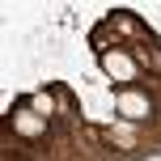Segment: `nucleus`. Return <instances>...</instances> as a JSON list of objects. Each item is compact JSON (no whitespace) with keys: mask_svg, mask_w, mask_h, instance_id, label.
Segmentation results:
<instances>
[{"mask_svg":"<svg viewBox=\"0 0 161 161\" xmlns=\"http://www.w3.org/2000/svg\"><path fill=\"white\" fill-rule=\"evenodd\" d=\"M25 106H30L38 119H47V123L59 114V97H55V89H38V93H30V97H25Z\"/></svg>","mask_w":161,"mask_h":161,"instance_id":"obj_5","label":"nucleus"},{"mask_svg":"<svg viewBox=\"0 0 161 161\" xmlns=\"http://www.w3.org/2000/svg\"><path fill=\"white\" fill-rule=\"evenodd\" d=\"M8 123H13V131H17L21 140H38V136H47V119H38L30 106H17V110L8 114Z\"/></svg>","mask_w":161,"mask_h":161,"instance_id":"obj_3","label":"nucleus"},{"mask_svg":"<svg viewBox=\"0 0 161 161\" xmlns=\"http://www.w3.org/2000/svg\"><path fill=\"white\" fill-rule=\"evenodd\" d=\"M106 140H110L114 148H123V153H136L140 148V131H136V123H127V119L110 123V127H106Z\"/></svg>","mask_w":161,"mask_h":161,"instance_id":"obj_4","label":"nucleus"},{"mask_svg":"<svg viewBox=\"0 0 161 161\" xmlns=\"http://www.w3.org/2000/svg\"><path fill=\"white\" fill-rule=\"evenodd\" d=\"M131 55H136V64L140 68H153V72H161V51H153V47H136V51H131Z\"/></svg>","mask_w":161,"mask_h":161,"instance_id":"obj_6","label":"nucleus"},{"mask_svg":"<svg viewBox=\"0 0 161 161\" xmlns=\"http://www.w3.org/2000/svg\"><path fill=\"white\" fill-rule=\"evenodd\" d=\"M114 114H123L127 123H144L148 114H153V97L144 93V89H119L114 93Z\"/></svg>","mask_w":161,"mask_h":161,"instance_id":"obj_2","label":"nucleus"},{"mask_svg":"<svg viewBox=\"0 0 161 161\" xmlns=\"http://www.w3.org/2000/svg\"><path fill=\"white\" fill-rule=\"evenodd\" d=\"M110 25H114V30H123V34H144V30H140V25L131 21L127 13H114V17H110Z\"/></svg>","mask_w":161,"mask_h":161,"instance_id":"obj_7","label":"nucleus"},{"mask_svg":"<svg viewBox=\"0 0 161 161\" xmlns=\"http://www.w3.org/2000/svg\"><path fill=\"white\" fill-rule=\"evenodd\" d=\"M102 72L110 76V80H119V89H131L140 80V64H136V55L131 51H123V47H106L102 51Z\"/></svg>","mask_w":161,"mask_h":161,"instance_id":"obj_1","label":"nucleus"}]
</instances>
